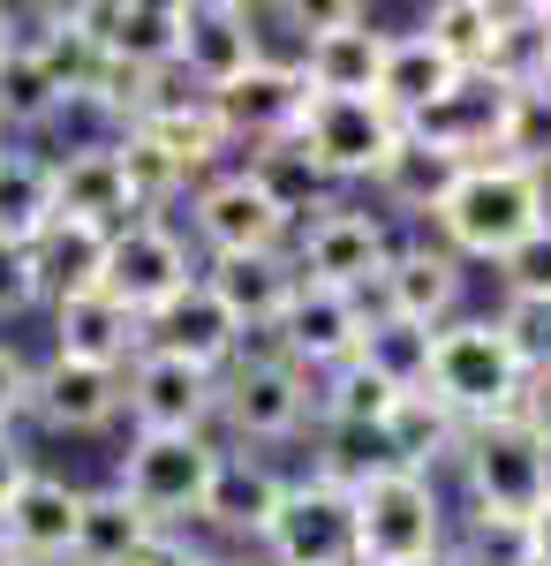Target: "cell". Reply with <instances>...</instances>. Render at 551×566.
<instances>
[{
    "mask_svg": "<svg viewBox=\"0 0 551 566\" xmlns=\"http://www.w3.org/2000/svg\"><path fill=\"white\" fill-rule=\"evenodd\" d=\"M378 317L424 325V333L461 317V258L446 242H393V258L378 272Z\"/></svg>",
    "mask_w": 551,
    "mask_h": 566,
    "instance_id": "21",
    "label": "cell"
},
{
    "mask_svg": "<svg viewBox=\"0 0 551 566\" xmlns=\"http://www.w3.org/2000/svg\"><path fill=\"white\" fill-rule=\"evenodd\" d=\"M189 234L205 242V258H250V250H288L295 219L257 189L250 167H219L212 181L189 189Z\"/></svg>",
    "mask_w": 551,
    "mask_h": 566,
    "instance_id": "12",
    "label": "cell"
},
{
    "mask_svg": "<svg viewBox=\"0 0 551 566\" xmlns=\"http://www.w3.org/2000/svg\"><path fill=\"white\" fill-rule=\"evenodd\" d=\"M454 446H461V416L438 408L430 392H401V408H393V423H385V453H393V469L430 476Z\"/></svg>",
    "mask_w": 551,
    "mask_h": 566,
    "instance_id": "31",
    "label": "cell"
},
{
    "mask_svg": "<svg viewBox=\"0 0 551 566\" xmlns=\"http://www.w3.org/2000/svg\"><path fill=\"white\" fill-rule=\"evenodd\" d=\"M53 167V219H84V227H122L136 219V181L114 136H69L61 151H45Z\"/></svg>",
    "mask_w": 551,
    "mask_h": 566,
    "instance_id": "15",
    "label": "cell"
},
{
    "mask_svg": "<svg viewBox=\"0 0 551 566\" xmlns=\"http://www.w3.org/2000/svg\"><path fill=\"white\" fill-rule=\"evenodd\" d=\"M544 84H551V61H544Z\"/></svg>",
    "mask_w": 551,
    "mask_h": 566,
    "instance_id": "50",
    "label": "cell"
},
{
    "mask_svg": "<svg viewBox=\"0 0 551 566\" xmlns=\"http://www.w3.org/2000/svg\"><path fill=\"white\" fill-rule=\"evenodd\" d=\"M355 363H363V370H378L393 392H424V378H430V333H424V325H401V317H378V310H371V333H363Z\"/></svg>",
    "mask_w": 551,
    "mask_h": 566,
    "instance_id": "35",
    "label": "cell"
},
{
    "mask_svg": "<svg viewBox=\"0 0 551 566\" xmlns=\"http://www.w3.org/2000/svg\"><path fill=\"white\" fill-rule=\"evenodd\" d=\"M529 552H537V566H551V499L529 514Z\"/></svg>",
    "mask_w": 551,
    "mask_h": 566,
    "instance_id": "45",
    "label": "cell"
},
{
    "mask_svg": "<svg viewBox=\"0 0 551 566\" xmlns=\"http://www.w3.org/2000/svg\"><path fill=\"white\" fill-rule=\"evenodd\" d=\"M106 234L114 227H84V219H53L39 242H31V272H39V303H69L91 295L106 280Z\"/></svg>",
    "mask_w": 551,
    "mask_h": 566,
    "instance_id": "27",
    "label": "cell"
},
{
    "mask_svg": "<svg viewBox=\"0 0 551 566\" xmlns=\"http://www.w3.org/2000/svg\"><path fill=\"white\" fill-rule=\"evenodd\" d=\"M219 446L212 431H128V446L114 453V491L144 514L152 528H189L197 506H205V483L219 469Z\"/></svg>",
    "mask_w": 551,
    "mask_h": 566,
    "instance_id": "3",
    "label": "cell"
},
{
    "mask_svg": "<svg viewBox=\"0 0 551 566\" xmlns=\"http://www.w3.org/2000/svg\"><path fill=\"white\" fill-rule=\"evenodd\" d=\"M461 151H446V144H430V136H401L393 144V159H385V175H378V189L401 205V212H424V219H438V205L454 197V181H461Z\"/></svg>",
    "mask_w": 551,
    "mask_h": 566,
    "instance_id": "30",
    "label": "cell"
},
{
    "mask_svg": "<svg viewBox=\"0 0 551 566\" xmlns=\"http://www.w3.org/2000/svg\"><path fill=\"white\" fill-rule=\"evenodd\" d=\"M31 469H39V461H31V446H23L15 431H0V506H8V491L31 476Z\"/></svg>",
    "mask_w": 551,
    "mask_h": 566,
    "instance_id": "44",
    "label": "cell"
},
{
    "mask_svg": "<svg viewBox=\"0 0 551 566\" xmlns=\"http://www.w3.org/2000/svg\"><path fill=\"white\" fill-rule=\"evenodd\" d=\"M242 167H250V181H257V189H264V197H272L288 219H295V227H302L310 212H325V205H333V181L310 167V151H302L295 136H288V144H264V151H250Z\"/></svg>",
    "mask_w": 551,
    "mask_h": 566,
    "instance_id": "32",
    "label": "cell"
},
{
    "mask_svg": "<svg viewBox=\"0 0 551 566\" xmlns=\"http://www.w3.org/2000/svg\"><path fill=\"white\" fill-rule=\"evenodd\" d=\"M0 566H23V559H15V552H8V544H0Z\"/></svg>",
    "mask_w": 551,
    "mask_h": 566,
    "instance_id": "48",
    "label": "cell"
},
{
    "mask_svg": "<svg viewBox=\"0 0 551 566\" xmlns=\"http://www.w3.org/2000/svg\"><path fill=\"white\" fill-rule=\"evenodd\" d=\"M264 15L242 8V0H181V76L197 91H219L235 84L242 69L264 61V31H257Z\"/></svg>",
    "mask_w": 551,
    "mask_h": 566,
    "instance_id": "18",
    "label": "cell"
},
{
    "mask_svg": "<svg viewBox=\"0 0 551 566\" xmlns=\"http://www.w3.org/2000/svg\"><path fill=\"white\" fill-rule=\"evenodd\" d=\"M197 559H205V552L189 544V528H159V536H152L128 566H197Z\"/></svg>",
    "mask_w": 551,
    "mask_h": 566,
    "instance_id": "42",
    "label": "cell"
},
{
    "mask_svg": "<svg viewBox=\"0 0 551 566\" xmlns=\"http://www.w3.org/2000/svg\"><path fill=\"white\" fill-rule=\"evenodd\" d=\"M76 506H84V483L31 469L8 491V506H0V544L23 566H69V552H76Z\"/></svg>",
    "mask_w": 551,
    "mask_h": 566,
    "instance_id": "19",
    "label": "cell"
},
{
    "mask_svg": "<svg viewBox=\"0 0 551 566\" xmlns=\"http://www.w3.org/2000/svg\"><path fill=\"white\" fill-rule=\"evenodd\" d=\"M257 552L264 566H355V499L318 476H288V499Z\"/></svg>",
    "mask_w": 551,
    "mask_h": 566,
    "instance_id": "14",
    "label": "cell"
},
{
    "mask_svg": "<svg viewBox=\"0 0 551 566\" xmlns=\"http://www.w3.org/2000/svg\"><path fill=\"white\" fill-rule=\"evenodd\" d=\"M544 219H551V181L491 151V159H468L461 167L454 197L438 205V234H446V250L461 264H499Z\"/></svg>",
    "mask_w": 551,
    "mask_h": 566,
    "instance_id": "1",
    "label": "cell"
},
{
    "mask_svg": "<svg viewBox=\"0 0 551 566\" xmlns=\"http://www.w3.org/2000/svg\"><path fill=\"white\" fill-rule=\"evenodd\" d=\"M39 310V272H31V250H8L0 242V325L31 317Z\"/></svg>",
    "mask_w": 551,
    "mask_h": 566,
    "instance_id": "40",
    "label": "cell"
},
{
    "mask_svg": "<svg viewBox=\"0 0 551 566\" xmlns=\"http://www.w3.org/2000/svg\"><path fill=\"white\" fill-rule=\"evenodd\" d=\"M499 159L529 167L551 181V84H521L507 98V129H499Z\"/></svg>",
    "mask_w": 551,
    "mask_h": 566,
    "instance_id": "36",
    "label": "cell"
},
{
    "mask_svg": "<svg viewBox=\"0 0 551 566\" xmlns=\"http://www.w3.org/2000/svg\"><path fill=\"white\" fill-rule=\"evenodd\" d=\"M0 151H8V144H0Z\"/></svg>",
    "mask_w": 551,
    "mask_h": 566,
    "instance_id": "51",
    "label": "cell"
},
{
    "mask_svg": "<svg viewBox=\"0 0 551 566\" xmlns=\"http://www.w3.org/2000/svg\"><path fill=\"white\" fill-rule=\"evenodd\" d=\"M454 514L438 499V476L416 469H385L355 491V566H416L446 559Z\"/></svg>",
    "mask_w": 551,
    "mask_h": 566,
    "instance_id": "5",
    "label": "cell"
},
{
    "mask_svg": "<svg viewBox=\"0 0 551 566\" xmlns=\"http://www.w3.org/2000/svg\"><path fill=\"white\" fill-rule=\"evenodd\" d=\"M189 280H197V258H189V234H181L174 219L136 212L106 234V280H98V287H106L136 325L167 303V295H181Z\"/></svg>",
    "mask_w": 551,
    "mask_h": 566,
    "instance_id": "9",
    "label": "cell"
},
{
    "mask_svg": "<svg viewBox=\"0 0 551 566\" xmlns=\"http://www.w3.org/2000/svg\"><path fill=\"white\" fill-rule=\"evenodd\" d=\"M15 45V8H0V53Z\"/></svg>",
    "mask_w": 551,
    "mask_h": 566,
    "instance_id": "47",
    "label": "cell"
},
{
    "mask_svg": "<svg viewBox=\"0 0 551 566\" xmlns=\"http://www.w3.org/2000/svg\"><path fill=\"white\" fill-rule=\"evenodd\" d=\"M122 136L136 151H152L181 189H197V181H212L219 167H227V129H219L212 98H205V91H159V76H152L144 106L128 114Z\"/></svg>",
    "mask_w": 551,
    "mask_h": 566,
    "instance_id": "10",
    "label": "cell"
},
{
    "mask_svg": "<svg viewBox=\"0 0 551 566\" xmlns=\"http://www.w3.org/2000/svg\"><path fill=\"white\" fill-rule=\"evenodd\" d=\"M122 416L128 431H212L219 416V378L174 355H136L122 370Z\"/></svg>",
    "mask_w": 551,
    "mask_h": 566,
    "instance_id": "17",
    "label": "cell"
},
{
    "mask_svg": "<svg viewBox=\"0 0 551 566\" xmlns=\"http://www.w3.org/2000/svg\"><path fill=\"white\" fill-rule=\"evenodd\" d=\"M310 408H318V386L302 378L295 363H280L272 348H242L227 370H219V416L227 438L257 453V446H280V438H295L310 423Z\"/></svg>",
    "mask_w": 551,
    "mask_h": 566,
    "instance_id": "6",
    "label": "cell"
},
{
    "mask_svg": "<svg viewBox=\"0 0 551 566\" xmlns=\"http://www.w3.org/2000/svg\"><path fill=\"white\" fill-rule=\"evenodd\" d=\"M424 392L438 408H454L461 423H491V416H513L521 392H529V370L513 355L507 325L499 317H446L430 333V378Z\"/></svg>",
    "mask_w": 551,
    "mask_h": 566,
    "instance_id": "2",
    "label": "cell"
},
{
    "mask_svg": "<svg viewBox=\"0 0 551 566\" xmlns=\"http://www.w3.org/2000/svg\"><path fill=\"white\" fill-rule=\"evenodd\" d=\"M363 333H371L363 295H347V287H318V280H295V295H288L280 325H272V355H280V363H295L302 378H325V370H340V363H355Z\"/></svg>",
    "mask_w": 551,
    "mask_h": 566,
    "instance_id": "13",
    "label": "cell"
},
{
    "mask_svg": "<svg viewBox=\"0 0 551 566\" xmlns=\"http://www.w3.org/2000/svg\"><path fill=\"white\" fill-rule=\"evenodd\" d=\"M424 31L454 53L461 76H491V53H499V31H507V8H491V0H438V8L424 15Z\"/></svg>",
    "mask_w": 551,
    "mask_h": 566,
    "instance_id": "34",
    "label": "cell"
},
{
    "mask_svg": "<svg viewBox=\"0 0 551 566\" xmlns=\"http://www.w3.org/2000/svg\"><path fill=\"white\" fill-rule=\"evenodd\" d=\"M45 227H53V167L39 144H8L0 151V242L31 250Z\"/></svg>",
    "mask_w": 551,
    "mask_h": 566,
    "instance_id": "29",
    "label": "cell"
},
{
    "mask_svg": "<svg viewBox=\"0 0 551 566\" xmlns=\"http://www.w3.org/2000/svg\"><path fill=\"white\" fill-rule=\"evenodd\" d=\"M144 348L174 355V363H197V370H212V378H219V370L250 348V340H242V333H235V317L212 303V287H205V280H189L181 295H167V303L144 317ZM144 348H136V355H144Z\"/></svg>",
    "mask_w": 551,
    "mask_h": 566,
    "instance_id": "22",
    "label": "cell"
},
{
    "mask_svg": "<svg viewBox=\"0 0 551 566\" xmlns=\"http://www.w3.org/2000/svg\"><path fill=\"white\" fill-rule=\"evenodd\" d=\"M219 114V129H227V151H264V144H288L302 122V98H310V84H302L295 61H257V69H242L235 84L205 91Z\"/></svg>",
    "mask_w": 551,
    "mask_h": 566,
    "instance_id": "16",
    "label": "cell"
},
{
    "mask_svg": "<svg viewBox=\"0 0 551 566\" xmlns=\"http://www.w3.org/2000/svg\"><path fill=\"white\" fill-rule=\"evenodd\" d=\"M416 566H446V559H416Z\"/></svg>",
    "mask_w": 551,
    "mask_h": 566,
    "instance_id": "49",
    "label": "cell"
},
{
    "mask_svg": "<svg viewBox=\"0 0 551 566\" xmlns=\"http://www.w3.org/2000/svg\"><path fill=\"white\" fill-rule=\"evenodd\" d=\"M454 91H461V69H454V53H446V45L430 39V31H393L378 98L401 114V122H424L430 106H446Z\"/></svg>",
    "mask_w": 551,
    "mask_h": 566,
    "instance_id": "26",
    "label": "cell"
},
{
    "mask_svg": "<svg viewBox=\"0 0 551 566\" xmlns=\"http://www.w3.org/2000/svg\"><path fill=\"white\" fill-rule=\"evenodd\" d=\"M136 348H144V325H136L106 287L53 303V348H45V355H61V363H91V370H128Z\"/></svg>",
    "mask_w": 551,
    "mask_h": 566,
    "instance_id": "25",
    "label": "cell"
},
{
    "mask_svg": "<svg viewBox=\"0 0 551 566\" xmlns=\"http://www.w3.org/2000/svg\"><path fill=\"white\" fill-rule=\"evenodd\" d=\"M499 287H507L513 310H551V219L521 242V250L499 258Z\"/></svg>",
    "mask_w": 551,
    "mask_h": 566,
    "instance_id": "38",
    "label": "cell"
},
{
    "mask_svg": "<svg viewBox=\"0 0 551 566\" xmlns=\"http://www.w3.org/2000/svg\"><path fill=\"white\" fill-rule=\"evenodd\" d=\"M461 483L468 514H499V522H529L551 499V446L521 416H491V423H461Z\"/></svg>",
    "mask_w": 551,
    "mask_h": 566,
    "instance_id": "4",
    "label": "cell"
},
{
    "mask_svg": "<svg viewBox=\"0 0 551 566\" xmlns=\"http://www.w3.org/2000/svg\"><path fill=\"white\" fill-rule=\"evenodd\" d=\"M446 566H537V552H529V522L468 514V522L446 536Z\"/></svg>",
    "mask_w": 551,
    "mask_h": 566,
    "instance_id": "37",
    "label": "cell"
},
{
    "mask_svg": "<svg viewBox=\"0 0 551 566\" xmlns=\"http://www.w3.org/2000/svg\"><path fill=\"white\" fill-rule=\"evenodd\" d=\"M152 536L159 528L144 522L114 483H91L84 506H76V552H69V566H128Z\"/></svg>",
    "mask_w": 551,
    "mask_h": 566,
    "instance_id": "28",
    "label": "cell"
},
{
    "mask_svg": "<svg viewBox=\"0 0 551 566\" xmlns=\"http://www.w3.org/2000/svg\"><path fill=\"white\" fill-rule=\"evenodd\" d=\"M385 258H393V234H385V219H378V212H355V205H325V212H310V219L295 227V242H288V264H295V280L347 287V295L378 287Z\"/></svg>",
    "mask_w": 551,
    "mask_h": 566,
    "instance_id": "11",
    "label": "cell"
},
{
    "mask_svg": "<svg viewBox=\"0 0 551 566\" xmlns=\"http://www.w3.org/2000/svg\"><path fill=\"white\" fill-rule=\"evenodd\" d=\"M408 136V122L385 106V98H302L295 144L310 151V167L325 181H378L393 144Z\"/></svg>",
    "mask_w": 551,
    "mask_h": 566,
    "instance_id": "7",
    "label": "cell"
},
{
    "mask_svg": "<svg viewBox=\"0 0 551 566\" xmlns=\"http://www.w3.org/2000/svg\"><path fill=\"white\" fill-rule=\"evenodd\" d=\"M393 408H401V392L385 386L378 370H363V363H340V370H325V386H318L325 431H378L385 438Z\"/></svg>",
    "mask_w": 551,
    "mask_h": 566,
    "instance_id": "33",
    "label": "cell"
},
{
    "mask_svg": "<svg viewBox=\"0 0 551 566\" xmlns=\"http://www.w3.org/2000/svg\"><path fill=\"white\" fill-rule=\"evenodd\" d=\"M197 280L212 287V303L235 317V333L250 340V333H272L280 325V310L295 295V264L288 250H250V258H205L197 264Z\"/></svg>",
    "mask_w": 551,
    "mask_h": 566,
    "instance_id": "24",
    "label": "cell"
},
{
    "mask_svg": "<svg viewBox=\"0 0 551 566\" xmlns=\"http://www.w3.org/2000/svg\"><path fill=\"white\" fill-rule=\"evenodd\" d=\"M114 416H122V370H91V363H61V355L31 363L23 423H39L45 438H91Z\"/></svg>",
    "mask_w": 551,
    "mask_h": 566,
    "instance_id": "20",
    "label": "cell"
},
{
    "mask_svg": "<svg viewBox=\"0 0 551 566\" xmlns=\"http://www.w3.org/2000/svg\"><path fill=\"white\" fill-rule=\"evenodd\" d=\"M197 566H264V559H242V552H205Z\"/></svg>",
    "mask_w": 551,
    "mask_h": 566,
    "instance_id": "46",
    "label": "cell"
},
{
    "mask_svg": "<svg viewBox=\"0 0 551 566\" xmlns=\"http://www.w3.org/2000/svg\"><path fill=\"white\" fill-rule=\"evenodd\" d=\"M295 23H302L295 69L318 98H378L393 31L371 23V8H295Z\"/></svg>",
    "mask_w": 551,
    "mask_h": 566,
    "instance_id": "8",
    "label": "cell"
},
{
    "mask_svg": "<svg viewBox=\"0 0 551 566\" xmlns=\"http://www.w3.org/2000/svg\"><path fill=\"white\" fill-rule=\"evenodd\" d=\"M23 408H31V363L15 340H0V431H15Z\"/></svg>",
    "mask_w": 551,
    "mask_h": 566,
    "instance_id": "41",
    "label": "cell"
},
{
    "mask_svg": "<svg viewBox=\"0 0 551 566\" xmlns=\"http://www.w3.org/2000/svg\"><path fill=\"white\" fill-rule=\"evenodd\" d=\"M280 499H288V476H280L264 453L227 446L219 469H212V483H205L197 522L219 528V536H235V544H264V528H272V514H280Z\"/></svg>",
    "mask_w": 551,
    "mask_h": 566,
    "instance_id": "23",
    "label": "cell"
},
{
    "mask_svg": "<svg viewBox=\"0 0 551 566\" xmlns=\"http://www.w3.org/2000/svg\"><path fill=\"white\" fill-rule=\"evenodd\" d=\"M499 325H507L513 355H521V370L537 378V370H551V310H499Z\"/></svg>",
    "mask_w": 551,
    "mask_h": 566,
    "instance_id": "39",
    "label": "cell"
},
{
    "mask_svg": "<svg viewBox=\"0 0 551 566\" xmlns=\"http://www.w3.org/2000/svg\"><path fill=\"white\" fill-rule=\"evenodd\" d=\"M513 416H521V423L551 446V370H537V378H529V392H521V408H513Z\"/></svg>",
    "mask_w": 551,
    "mask_h": 566,
    "instance_id": "43",
    "label": "cell"
}]
</instances>
